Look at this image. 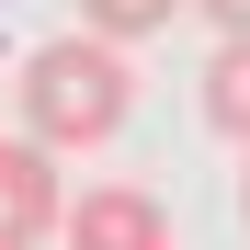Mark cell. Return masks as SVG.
<instances>
[{"mask_svg":"<svg viewBox=\"0 0 250 250\" xmlns=\"http://www.w3.org/2000/svg\"><path fill=\"white\" fill-rule=\"evenodd\" d=\"M137 114V80H125V46L114 34H57V46H34L23 57V125L46 148H103L114 125Z\"/></svg>","mask_w":250,"mask_h":250,"instance_id":"obj_1","label":"cell"},{"mask_svg":"<svg viewBox=\"0 0 250 250\" xmlns=\"http://www.w3.org/2000/svg\"><path fill=\"white\" fill-rule=\"evenodd\" d=\"M46 228H68V193H57V148L23 125V137H0V250H23Z\"/></svg>","mask_w":250,"mask_h":250,"instance_id":"obj_2","label":"cell"},{"mask_svg":"<svg viewBox=\"0 0 250 250\" xmlns=\"http://www.w3.org/2000/svg\"><path fill=\"white\" fill-rule=\"evenodd\" d=\"M68 239H80V250H159V239H171V216H159V193L103 182V193L68 205Z\"/></svg>","mask_w":250,"mask_h":250,"instance_id":"obj_3","label":"cell"},{"mask_svg":"<svg viewBox=\"0 0 250 250\" xmlns=\"http://www.w3.org/2000/svg\"><path fill=\"white\" fill-rule=\"evenodd\" d=\"M205 125L250 148V34H228V46L205 57Z\"/></svg>","mask_w":250,"mask_h":250,"instance_id":"obj_4","label":"cell"},{"mask_svg":"<svg viewBox=\"0 0 250 250\" xmlns=\"http://www.w3.org/2000/svg\"><path fill=\"white\" fill-rule=\"evenodd\" d=\"M182 12H193V0H80V23L114 34V46H148V34H171Z\"/></svg>","mask_w":250,"mask_h":250,"instance_id":"obj_5","label":"cell"},{"mask_svg":"<svg viewBox=\"0 0 250 250\" xmlns=\"http://www.w3.org/2000/svg\"><path fill=\"white\" fill-rule=\"evenodd\" d=\"M193 12H216V34H250V0H193Z\"/></svg>","mask_w":250,"mask_h":250,"instance_id":"obj_6","label":"cell"},{"mask_svg":"<svg viewBox=\"0 0 250 250\" xmlns=\"http://www.w3.org/2000/svg\"><path fill=\"white\" fill-rule=\"evenodd\" d=\"M239 216H250V171H239Z\"/></svg>","mask_w":250,"mask_h":250,"instance_id":"obj_7","label":"cell"}]
</instances>
